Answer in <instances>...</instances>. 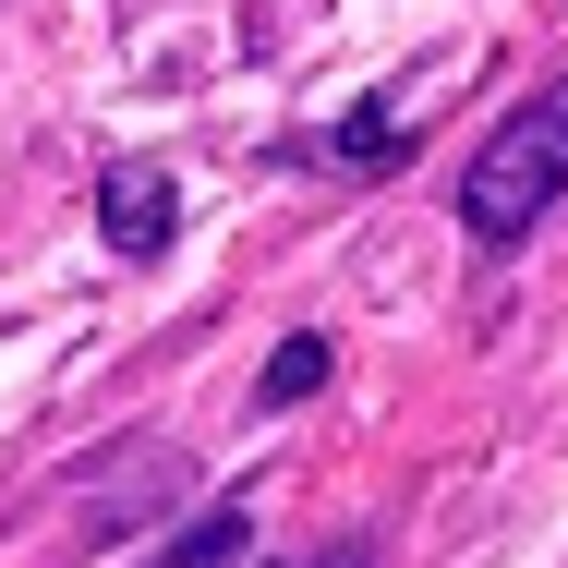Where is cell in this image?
<instances>
[{"instance_id":"cell-1","label":"cell","mask_w":568,"mask_h":568,"mask_svg":"<svg viewBox=\"0 0 568 568\" xmlns=\"http://www.w3.org/2000/svg\"><path fill=\"white\" fill-rule=\"evenodd\" d=\"M545 206H568V73H545L459 170L471 242H520V230H545Z\"/></svg>"},{"instance_id":"cell-2","label":"cell","mask_w":568,"mask_h":568,"mask_svg":"<svg viewBox=\"0 0 568 568\" xmlns=\"http://www.w3.org/2000/svg\"><path fill=\"white\" fill-rule=\"evenodd\" d=\"M98 230H110L121 266H158L170 254V230H182V194H170V170L158 158H121L110 182H98Z\"/></svg>"},{"instance_id":"cell-3","label":"cell","mask_w":568,"mask_h":568,"mask_svg":"<svg viewBox=\"0 0 568 568\" xmlns=\"http://www.w3.org/2000/svg\"><path fill=\"white\" fill-rule=\"evenodd\" d=\"M327 375H339V339H327V327H303V339H278V351H266L254 399H266V412H291V399H315Z\"/></svg>"},{"instance_id":"cell-4","label":"cell","mask_w":568,"mask_h":568,"mask_svg":"<svg viewBox=\"0 0 568 568\" xmlns=\"http://www.w3.org/2000/svg\"><path fill=\"white\" fill-rule=\"evenodd\" d=\"M242 557H254V520H242V496H219L206 520L170 532V557H158V568H242Z\"/></svg>"},{"instance_id":"cell-5","label":"cell","mask_w":568,"mask_h":568,"mask_svg":"<svg viewBox=\"0 0 568 568\" xmlns=\"http://www.w3.org/2000/svg\"><path fill=\"white\" fill-rule=\"evenodd\" d=\"M315 158H327V170H387V158H399V110H387V98H363Z\"/></svg>"},{"instance_id":"cell-6","label":"cell","mask_w":568,"mask_h":568,"mask_svg":"<svg viewBox=\"0 0 568 568\" xmlns=\"http://www.w3.org/2000/svg\"><path fill=\"white\" fill-rule=\"evenodd\" d=\"M242 568H254V557H242Z\"/></svg>"}]
</instances>
